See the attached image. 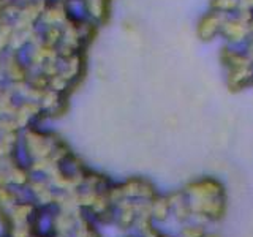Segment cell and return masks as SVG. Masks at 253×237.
<instances>
[{
	"label": "cell",
	"mask_w": 253,
	"mask_h": 237,
	"mask_svg": "<svg viewBox=\"0 0 253 237\" xmlns=\"http://www.w3.org/2000/svg\"><path fill=\"white\" fill-rule=\"evenodd\" d=\"M204 237H220V236H217V234H204Z\"/></svg>",
	"instance_id": "cell-1"
}]
</instances>
